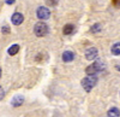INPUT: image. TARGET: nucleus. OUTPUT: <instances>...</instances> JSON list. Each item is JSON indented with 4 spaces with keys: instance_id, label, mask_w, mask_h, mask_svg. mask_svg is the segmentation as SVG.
<instances>
[{
    "instance_id": "1",
    "label": "nucleus",
    "mask_w": 120,
    "mask_h": 117,
    "mask_svg": "<svg viewBox=\"0 0 120 117\" xmlns=\"http://www.w3.org/2000/svg\"><path fill=\"white\" fill-rule=\"evenodd\" d=\"M97 83V77L96 75H88L86 77H84V79L82 80V86H83V88L86 91V92H90L94 87L95 85Z\"/></svg>"
},
{
    "instance_id": "2",
    "label": "nucleus",
    "mask_w": 120,
    "mask_h": 117,
    "mask_svg": "<svg viewBox=\"0 0 120 117\" xmlns=\"http://www.w3.org/2000/svg\"><path fill=\"white\" fill-rule=\"evenodd\" d=\"M48 32H49V28H48V25H47L45 22H38V23H36L35 27H34V33H35V35L38 36V37H42V36L47 35Z\"/></svg>"
},
{
    "instance_id": "3",
    "label": "nucleus",
    "mask_w": 120,
    "mask_h": 117,
    "mask_svg": "<svg viewBox=\"0 0 120 117\" xmlns=\"http://www.w3.org/2000/svg\"><path fill=\"white\" fill-rule=\"evenodd\" d=\"M36 15H37L38 19H48L49 17H51V11H49L47 7L41 6V7H38V8H37Z\"/></svg>"
},
{
    "instance_id": "4",
    "label": "nucleus",
    "mask_w": 120,
    "mask_h": 117,
    "mask_svg": "<svg viewBox=\"0 0 120 117\" xmlns=\"http://www.w3.org/2000/svg\"><path fill=\"white\" fill-rule=\"evenodd\" d=\"M97 54H98V51L95 47H90L85 51V58L88 61H94L95 58H97Z\"/></svg>"
},
{
    "instance_id": "5",
    "label": "nucleus",
    "mask_w": 120,
    "mask_h": 117,
    "mask_svg": "<svg viewBox=\"0 0 120 117\" xmlns=\"http://www.w3.org/2000/svg\"><path fill=\"white\" fill-rule=\"evenodd\" d=\"M11 21H12V23H13L15 25H19V24H22V23H23L24 17H23V15H22V13L16 12V13H13V15H12Z\"/></svg>"
},
{
    "instance_id": "6",
    "label": "nucleus",
    "mask_w": 120,
    "mask_h": 117,
    "mask_svg": "<svg viewBox=\"0 0 120 117\" xmlns=\"http://www.w3.org/2000/svg\"><path fill=\"white\" fill-rule=\"evenodd\" d=\"M75 59V53L71 52V51H65L63 53V61L68 63V62H72Z\"/></svg>"
},
{
    "instance_id": "7",
    "label": "nucleus",
    "mask_w": 120,
    "mask_h": 117,
    "mask_svg": "<svg viewBox=\"0 0 120 117\" xmlns=\"http://www.w3.org/2000/svg\"><path fill=\"white\" fill-rule=\"evenodd\" d=\"M23 103H24V98L22 95H17V97H15V98L11 100V104H12V106H15V108L21 106Z\"/></svg>"
},
{
    "instance_id": "8",
    "label": "nucleus",
    "mask_w": 120,
    "mask_h": 117,
    "mask_svg": "<svg viewBox=\"0 0 120 117\" xmlns=\"http://www.w3.org/2000/svg\"><path fill=\"white\" fill-rule=\"evenodd\" d=\"M85 73L88 75H96L98 73V70H97V68L95 66V64H91V65H89L85 69Z\"/></svg>"
},
{
    "instance_id": "9",
    "label": "nucleus",
    "mask_w": 120,
    "mask_h": 117,
    "mask_svg": "<svg viewBox=\"0 0 120 117\" xmlns=\"http://www.w3.org/2000/svg\"><path fill=\"white\" fill-rule=\"evenodd\" d=\"M63 32L65 35H70V34H72L75 32V25L73 24H66L63 29Z\"/></svg>"
},
{
    "instance_id": "10",
    "label": "nucleus",
    "mask_w": 120,
    "mask_h": 117,
    "mask_svg": "<svg viewBox=\"0 0 120 117\" xmlns=\"http://www.w3.org/2000/svg\"><path fill=\"white\" fill-rule=\"evenodd\" d=\"M18 51H19V45H12V46H10L7 52H8L10 56H15V54L18 53Z\"/></svg>"
},
{
    "instance_id": "11",
    "label": "nucleus",
    "mask_w": 120,
    "mask_h": 117,
    "mask_svg": "<svg viewBox=\"0 0 120 117\" xmlns=\"http://www.w3.org/2000/svg\"><path fill=\"white\" fill-rule=\"evenodd\" d=\"M108 117H119L120 112H119V109L118 108H112L111 110L108 111Z\"/></svg>"
},
{
    "instance_id": "12",
    "label": "nucleus",
    "mask_w": 120,
    "mask_h": 117,
    "mask_svg": "<svg viewBox=\"0 0 120 117\" xmlns=\"http://www.w3.org/2000/svg\"><path fill=\"white\" fill-rule=\"evenodd\" d=\"M112 53H113L114 56H119V54H120V44H119V42H116V44L113 45V47H112Z\"/></svg>"
},
{
    "instance_id": "13",
    "label": "nucleus",
    "mask_w": 120,
    "mask_h": 117,
    "mask_svg": "<svg viewBox=\"0 0 120 117\" xmlns=\"http://www.w3.org/2000/svg\"><path fill=\"white\" fill-rule=\"evenodd\" d=\"M101 24H98V23H96V24H94L91 28H90V32H91V33H98V32H101Z\"/></svg>"
},
{
    "instance_id": "14",
    "label": "nucleus",
    "mask_w": 120,
    "mask_h": 117,
    "mask_svg": "<svg viewBox=\"0 0 120 117\" xmlns=\"http://www.w3.org/2000/svg\"><path fill=\"white\" fill-rule=\"evenodd\" d=\"M46 4L49 6H55L58 4V0H46Z\"/></svg>"
},
{
    "instance_id": "15",
    "label": "nucleus",
    "mask_w": 120,
    "mask_h": 117,
    "mask_svg": "<svg viewBox=\"0 0 120 117\" xmlns=\"http://www.w3.org/2000/svg\"><path fill=\"white\" fill-rule=\"evenodd\" d=\"M1 30H3V33H4V34H10V28H8L7 25H4Z\"/></svg>"
},
{
    "instance_id": "16",
    "label": "nucleus",
    "mask_w": 120,
    "mask_h": 117,
    "mask_svg": "<svg viewBox=\"0 0 120 117\" xmlns=\"http://www.w3.org/2000/svg\"><path fill=\"white\" fill-rule=\"evenodd\" d=\"M4 97H5V92H4V89H3V87L0 86V100H3Z\"/></svg>"
},
{
    "instance_id": "17",
    "label": "nucleus",
    "mask_w": 120,
    "mask_h": 117,
    "mask_svg": "<svg viewBox=\"0 0 120 117\" xmlns=\"http://www.w3.org/2000/svg\"><path fill=\"white\" fill-rule=\"evenodd\" d=\"M15 1H16V0H6V4L12 5V4H15Z\"/></svg>"
},
{
    "instance_id": "18",
    "label": "nucleus",
    "mask_w": 120,
    "mask_h": 117,
    "mask_svg": "<svg viewBox=\"0 0 120 117\" xmlns=\"http://www.w3.org/2000/svg\"><path fill=\"white\" fill-rule=\"evenodd\" d=\"M0 77H1V68H0Z\"/></svg>"
}]
</instances>
